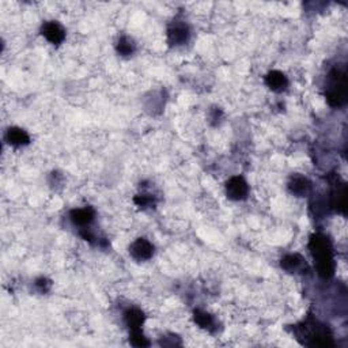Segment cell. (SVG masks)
I'll return each mask as SVG.
<instances>
[{
  "mask_svg": "<svg viewBox=\"0 0 348 348\" xmlns=\"http://www.w3.org/2000/svg\"><path fill=\"white\" fill-rule=\"evenodd\" d=\"M6 138L8 143L12 146H24L29 143V135L21 128H10Z\"/></svg>",
  "mask_w": 348,
  "mask_h": 348,
  "instance_id": "obj_8",
  "label": "cell"
},
{
  "mask_svg": "<svg viewBox=\"0 0 348 348\" xmlns=\"http://www.w3.org/2000/svg\"><path fill=\"white\" fill-rule=\"evenodd\" d=\"M227 195L230 199L234 200H241L248 195V184L245 182L244 178L241 177H233L226 185Z\"/></svg>",
  "mask_w": 348,
  "mask_h": 348,
  "instance_id": "obj_2",
  "label": "cell"
},
{
  "mask_svg": "<svg viewBox=\"0 0 348 348\" xmlns=\"http://www.w3.org/2000/svg\"><path fill=\"white\" fill-rule=\"evenodd\" d=\"M290 189L291 192L294 195H297V196H303V195H306L309 192L310 182L307 181V178L298 176V177H294L291 180Z\"/></svg>",
  "mask_w": 348,
  "mask_h": 348,
  "instance_id": "obj_9",
  "label": "cell"
},
{
  "mask_svg": "<svg viewBox=\"0 0 348 348\" xmlns=\"http://www.w3.org/2000/svg\"><path fill=\"white\" fill-rule=\"evenodd\" d=\"M267 85L269 89H272L274 91H282L287 87V78L279 72V71H272L271 74L267 76Z\"/></svg>",
  "mask_w": 348,
  "mask_h": 348,
  "instance_id": "obj_7",
  "label": "cell"
},
{
  "mask_svg": "<svg viewBox=\"0 0 348 348\" xmlns=\"http://www.w3.org/2000/svg\"><path fill=\"white\" fill-rule=\"evenodd\" d=\"M131 343L136 347H144V345H148L147 339L143 336V333L140 329H132V336H131Z\"/></svg>",
  "mask_w": 348,
  "mask_h": 348,
  "instance_id": "obj_13",
  "label": "cell"
},
{
  "mask_svg": "<svg viewBox=\"0 0 348 348\" xmlns=\"http://www.w3.org/2000/svg\"><path fill=\"white\" fill-rule=\"evenodd\" d=\"M310 248L314 259L317 261V269L322 276H331L333 274V259L329 242L324 237L316 236L310 242Z\"/></svg>",
  "mask_w": 348,
  "mask_h": 348,
  "instance_id": "obj_1",
  "label": "cell"
},
{
  "mask_svg": "<svg viewBox=\"0 0 348 348\" xmlns=\"http://www.w3.org/2000/svg\"><path fill=\"white\" fill-rule=\"evenodd\" d=\"M125 321L131 329H140V325L143 324V314L138 309L128 310L125 313Z\"/></svg>",
  "mask_w": 348,
  "mask_h": 348,
  "instance_id": "obj_10",
  "label": "cell"
},
{
  "mask_svg": "<svg viewBox=\"0 0 348 348\" xmlns=\"http://www.w3.org/2000/svg\"><path fill=\"white\" fill-rule=\"evenodd\" d=\"M195 321L198 322L201 328H211L214 325L212 316H209L208 313L201 312V310H198V312L195 313Z\"/></svg>",
  "mask_w": 348,
  "mask_h": 348,
  "instance_id": "obj_12",
  "label": "cell"
},
{
  "mask_svg": "<svg viewBox=\"0 0 348 348\" xmlns=\"http://www.w3.org/2000/svg\"><path fill=\"white\" fill-rule=\"evenodd\" d=\"M44 37L52 44H60L66 37V31L56 22H47L43 26Z\"/></svg>",
  "mask_w": 348,
  "mask_h": 348,
  "instance_id": "obj_4",
  "label": "cell"
},
{
  "mask_svg": "<svg viewBox=\"0 0 348 348\" xmlns=\"http://www.w3.org/2000/svg\"><path fill=\"white\" fill-rule=\"evenodd\" d=\"M167 35H169V41L173 45H181V44H185L189 38V30H188L186 25L177 24L169 29Z\"/></svg>",
  "mask_w": 348,
  "mask_h": 348,
  "instance_id": "obj_5",
  "label": "cell"
},
{
  "mask_svg": "<svg viewBox=\"0 0 348 348\" xmlns=\"http://www.w3.org/2000/svg\"><path fill=\"white\" fill-rule=\"evenodd\" d=\"M133 43H132L131 40L127 38V37H124V38H121L120 41H119V45H117V49H119V52H120L121 54H131L132 52H133Z\"/></svg>",
  "mask_w": 348,
  "mask_h": 348,
  "instance_id": "obj_14",
  "label": "cell"
},
{
  "mask_svg": "<svg viewBox=\"0 0 348 348\" xmlns=\"http://www.w3.org/2000/svg\"><path fill=\"white\" fill-rule=\"evenodd\" d=\"M94 211L91 208H78L71 212V219L78 226H86L93 221Z\"/></svg>",
  "mask_w": 348,
  "mask_h": 348,
  "instance_id": "obj_6",
  "label": "cell"
},
{
  "mask_svg": "<svg viewBox=\"0 0 348 348\" xmlns=\"http://www.w3.org/2000/svg\"><path fill=\"white\" fill-rule=\"evenodd\" d=\"M302 264H303V260L298 255H288L282 260V267L288 272L298 271L302 267Z\"/></svg>",
  "mask_w": 348,
  "mask_h": 348,
  "instance_id": "obj_11",
  "label": "cell"
},
{
  "mask_svg": "<svg viewBox=\"0 0 348 348\" xmlns=\"http://www.w3.org/2000/svg\"><path fill=\"white\" fill-rule=\"evenodd\" d=\"M152 253H154L152 245L144 238H139L131 245V255L136 260H140V261L148 260L152 256Z\"/></svg>",
  "mask_w": 348,
  "mask_h": 348,
  "instance_id": "obj_3",
  "label": "cell"
}]
</instances>
